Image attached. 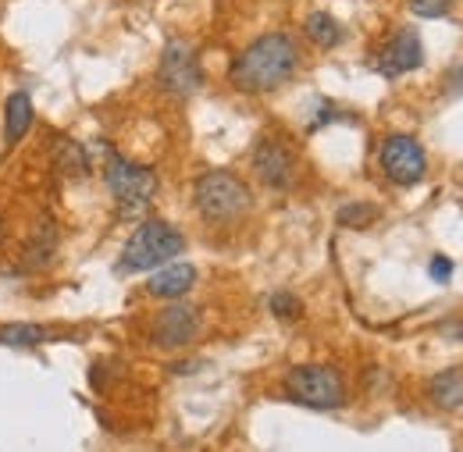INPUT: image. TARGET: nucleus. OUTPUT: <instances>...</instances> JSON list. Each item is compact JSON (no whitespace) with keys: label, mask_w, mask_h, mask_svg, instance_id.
Masks as SVG:
<instances>
[{"label":"nucleus","mask_w":463,"mask_h":452,"mask_svg":"<svg viewBox=\"0 0 463 452\" xmlns=\"http://www.w3.org/2000/svg\"><path fill=\"white\" fill-rule=\"evenodd\" d=\"M457 82V89H449V93H463V68H457L453 75H449V86Z\"/></svg>","instance_id":"5701e85b"},{"label":"nucleus","mask_w":463,"mask_h":452,"mask_svg":"<svg viewBox=\"0 0 463 452\" xmlns=\"http://www.w3.org/2000/svg\"><path fill=\"white\" fill-rule=\"evenodd\" d=\"M428 271H431V278H435V282L446 285L449 278H453V260H449V257H435Z\"/></svg>","instance_id":"412c9836"},{"label":"nucleus","mask_w":463,"mask_h":452,"mask_svg":"<svg viewBox=\"0 0 463 452\" xmlns=\"http://www.w3.org/2000/svg\"><path fill=\"white\" fill-rule=\"evenodd\" d=\"M335 221L343 228H367L371 221H378V207H371V203H346V207H339Z\"/></svg>","instance_id":"a211bd4d"},{"label":"nucleus","mask_w":463,"mask_h":452,"mask_svg":"<svg viewBox=\"0 0 463 452\" xmlns=\"http://www.w3.org/2000/svg\"><path fill=\"white\" fill-rule=\"evenodd\" d=\"M4 239H7V218L0 214V250H4Z\"/></svg>","instance_id":"b1692460"},{"label":"nucleus","mask_w":463,"mask_h":452,"mask_svg":"<svg viewBox=\"0 0 463 452\" xmlns=\"http://www.w3.org/2000/svg\"><path fill=\"white\" fill-rule=\"evenodd\" d=\"M193 203L207 225H232L253 211L250 185L232 171H203L193 185Z\"/></svg>","instance_id":"7ed1b4c3"},{"label":"nucleus","mask_w":463,"mask_h":452,"mask_svg":"<svg viewBox=\"0 0 463 452\" xmlns=\"http://www.w3.org/2000/svg\"><path fill=\"white\" fill-rule=\"evenodd\" d=\"M193 285H196V268L193 264H182V260H172V264H165V268L154 271V278L146 282V292L154 299H182Z\"/></svg>","instance_id":"9b49d317"},{"label":"nucleus","mask_w":463,"mask_h":452,"mask_svg":"<svg viewBox=\"0 0 463 452\" xmlns=\"http://www.w3.org/2000/svg\"><path fill=\"white\" fill-rule=\"evenodd\" d=\"M200 335V310L189 303H168L150 325V339L161 349H185Z\"/></svg>","instance_id":"1a4fd4ad"},{"label":"nucleus","mask_w":463,"mask_h":452,"mask_svg":"<svg viewBox=\"0 0 463 452\" xmlns=\"http://www.w3.org/2000/svg\"><path fill=\"white\" fill-rule=\"evenodd\" d=\"M157 86L175 97V100H185L193 97L200 86H203V71H200V57L196 47L185 43V40H168L165 54L157 61Z\"/></svg>","instance_id":"0eeeda50"},{"label":"nucleus","mask_w":463,"mask_h":452,"mask_svg":"<svg viewBox=\"0 0 463 452\" xmlns=\"http://www.w3.org/2000/svg\"><path fill=\"white\" fill-rule=\"evenodd\" d=\"M185 253V235L175 225L150 218L128 235V242L121 246V260L118 271L121 275H139V271H157L165 264H172L175 257Z\"/></svg>","instance_id":"f03ea898"},{"label":"nucleus","mask_w":463,"mask_h":452,"mask_svg":"<svg viewBox=\"0 0 463 452\" xmlns=\"http://www.w3.org/2000/svg\"><path fill=\"white\" fill-rule=\"evenodd\" d=\"M253 174L268 185V189H292L296 178H299V154L292 146V139L286 136H260L257 146H253Z\"/></svg>","instance_id":"423d86ee"},{"label":"nucleus","mask_w":463,"mask_h":452,"mask_svg":"<svg viewBox=\"0 0 463 452\" xmlns=\"http://www.w3.org/2000/svg\"><path fill=\"white\" fill-rule=\"evenodd\" d=\"M268 306H271V314L275 317H282V321H296L299 314H303V303H299V296H292V292H275L271 299H268Z\"/></svg>","instance_id":"6ab92c4d"},{"label":"nucleus","mask_w":463,"mask_h":452,"mask_svg":"<svg viewBox=\"0 0 463 452\" xmlns=\"http://www.w3.org/2000/svg\"><path fill=\"white\" fill-rule=\"evenodd\" d=\"M54 168L64 178H86L90 174V154H86V146L75 143V139H58L54 143Z\"/></svg>","instance_id":"2eb2a0df"},{"label":"nucleus","mask_w":463,"mask_h":452,"mask_svg":"<svg viewBox=\"0 0 463 452\" xmlns=\"http://www.w3.org/2000/svg\"><path fill=\"white\" fill-rule=\"evenodd\" d=\"M104 182H108V189L115 196L118 218H139V214H146L150 203H154V196H157V189H161V182H157L154 171L136 165V161H128V157H121L115 150L108 154Z\"/></svg>","instance_id":"20e7f679"},{"label":"nucleus","mask_w":463,"mask_h":452,"mask_svg":"<svg viewBox=\"0 0 463 452\" xmlns=\"http://www.w3.org/2000/svg\"><path fill=\"white\" fill-rule=\"evenodd\" d=\"M33 121H36L33 97H29L25 89L11 93V97H7V104H4V146H7V150H11V146H18V143L25 139V132L33 128Z\"/></svg>","instance_id":"f8f14e48"},{"label":"nucleus","mask_w":463,"mask_h":452,"mask_svg":"<svg viewBox=\"0 0 463 452\" xmlns=\"http://www.w3.org/2000/svg\"><path fill=\"white\" fill-rule=\"evenodd\" d=\"M378 165L392 185H417L428 171V154L413 136H385L378 146Z\"/></svg>","instance_id":"6e6552de"},{"label":"nucleus","mask_w":463,"mask_h":452,"mask_svg":"<svg viewBox=\"0 0 463 452\" xmlns=\"http://www.w3.org/2000/svg\"><path fill=\"white\" fill-rule=\"evenodd\" d=\"M47 339H51V332L33 321H14V325L0 328V345H7V349H36Z\"/></svg>","instance_id":"f3484780"},{"label":"nucleus","mask_w":463,"mask_h":452,"mask_svg":"<svg viewBox=\"0 0 463 452\" xmlns=\"http://www.w3.org/2000/svg\"><path fill=\"white\" fill-rule=\"evenodd\" d=\"M286 396L310 410L346 406V378L328 363H299L286 374Z\"/></svg>","instance_id":"39448f33"},{"label":"nucleus","mask_w":463,"mask_h":452,"mask_svg":"<svg viewBox=\"0 0 463 452\" xmlns=\"http://www.w3.org/2000/svg\"><path fill=\"white\" fill-rule=\"evenodd\" d=\"M428 396L439 410H463V371L460 367H449V371H439L431 381H428Z\"/></svg>","instance_id":"4468645a"},{"label":"nucleus","mask_w":463,"mask_h":452,"mask_svg":"<svg viewBox=\"0 0 463 452\" xmlns=\"http://www.w3.org/2000/svg\"><path fill=\"white\" fill-rule=\"evenodd\" d=\"M303 64V51L292 33H264L253 43H246L229 68V82L239 93H275Z\"/></svg>","instance_id":"f257e3e1"},{"label":"nucleus","mask_w":463,"mask_h":452,"mask_svg":"<svg viewBox=\"0 0 463 452\" xmlns=\"http://www.w3.org/2000/svg\"><path fill=\"white\" fill-rule=\"evenodd\" d=\"M54 250H58V231H54V225L47 221V225H40L36 231H33V239H29V246H25V260H22V268H25V271H36V268L51 264Z\"/></svg>","instance_id":"dca6fc26"},{"label":"nucleus","mask_w":463,"mask_h":452,"mask_svg":"<svg viewBox=\"0 0 463 452\" xmlns=\"http://www.w3.org/2000/svg\"><path fill=\"white\" fill-rule=\"evenodd\" d=\"M420 64H424V43H420L417 29H396V33L382 43L378 61H374V68H378L385 79H400V75L420 68Z\"/></svg>","instance_id":"9d476101"},{"label":"nucleus","mask_w":463,"mask_h":452,"mask_svg":"<svg viewBox=\"0 0 463 452\" xmlns=\"http://www.w3.org/2000/svg\"><path fill=\"white\" fill-rule=\"evenodd\" d=\"M453 7V0H410V11L417 18H446Z\"/></svg>","instance_id":"aec40b11"},{"label":"nucleus","mask_w":463,"mask_h":452,"mask_svg":"<svg viewBox=\"0 0 463 452\" xmlns=\"http://www.w3.org/2000/svg\"><path fill=\"white\" fill-rule=\"evenodd\" d=\"M439 332H442L446 339H453V342L463 339V325H460V321H457V325H453V321H446V325H439Z\"/></svg>","instance_id":"4be33fe9"},{"label":"nucleus","mask_w":463,"mask_h":452,"mask_svg":"<svg viewBox=\"0 0 463 452\" xmlns=\"http://www.w3.org/2000/svg\"><path fill=\"white\" fill-rule=\"evenodd\" d=\"M303 36H307L314 47L332 51V47H339V43L346 40V29H343V22H339L335 14L314 11V14H307V22H303Z\"/></svg>","instance_id":"ddd939ff"}]
</instances>
